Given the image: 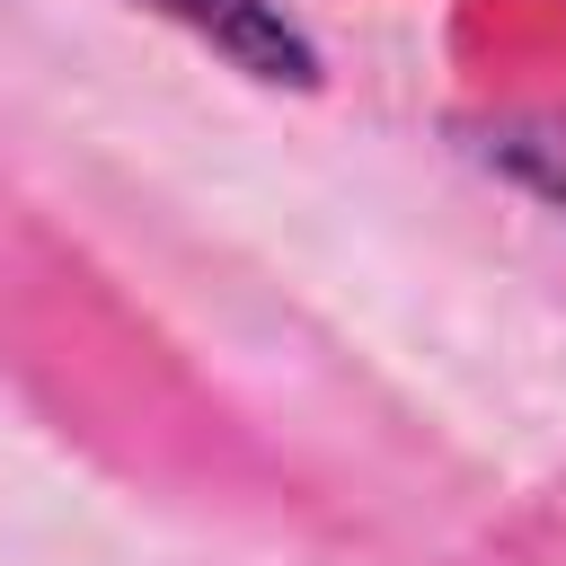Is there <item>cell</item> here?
<instances>
[{
  "label": "cell",
  "mask_w": 566,
  "mask_h": 566,
  "mask_svg": "<svg viewBox=\"0 0 566 566\" xmlns=\"http://www.w3.org/2000/svg\"><path fill=\"white\" fill-rule=\"evenodd\" d=\"M539 186H548V195L566 203V150H557V168H539Z\"/></svg>",
  "instance_id": "2"
},
{
  "label": "cell",
  "mask_w": 566,
  "mask_h": 566,
  "mask_svg": "<svg viewBox=\"0 0 566 566\" xmlns=\"http://www.w3.org/2000/svg\"><path fill=\"white\" fill-rule=\"evenodd\" d=\"M159 9H186L203 35H221L230 53H248V62H274V53H292V35L256 9V0H159Z\"/></svg>",
  "instance_id": "1"
}]
</instances>
